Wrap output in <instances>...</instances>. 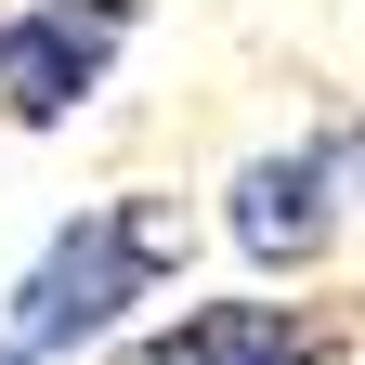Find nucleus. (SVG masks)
Listing matches in <instances>:
<instances>
[{
  "mask_svg": "<svg viewBox=\"0 0 365 365\" xmlns=\"http://www.w3.org/2000/svg\"><path fill=\"white\" fill-rule=\"evenodd\" d=\"M196 261V222L157 182H118V196H78L53 235L26 248V274L0 287V339L26 365H78V352H118L144 313L182 287Z\"/></svg>",
  "mask_w": 365,
  "mask_h": 365,
  "instance_id": "obj_1",
  "label": "nucleus"
},
{
  "mask_svg": "<svg viewBox=\"0 0 365 365\" xmlns=\"http://www.w3.org/2000/svg\"><path fill=\"white\" fill-rule=\"evenodd\" d=\"M209 222H222V248H235L261 287H313V274L352 248V222H365V105L300 118L287 144H248L222 170Z\"/></svg>",
  "mask_w": 365,
  "mask_h": 365,
  "instance_id": "obj_2",
  "label": "nucleus"
},
{
  "mask_svg": "<svg viewBox=\"0 0 365 365\" xmlns=\"http://www.w3.org/2000/svg\"><path fill=\"white\" fill-rule=\"evenodd\" d=\"M144 0H0V130H78L118 91Z\"/></svg>",
  "mask_w": 365,
  "mask_h": 365,
  "instance_id": "obj_3",
  "label": "nucleus"
},
{
  "mask_svg": "<svg viewBox=\"0 0 365 365\" xmlns=\"http://www.w3.org/2000/svg\"><path fill=\"white\" fill-rule=\"evenodd\" d=\"M352 352H365V313L352 300H313V287H209V300L144 313L118 365H352Z\"/></svg>",
  "mask_w": 365,
  "mask_h": 365,
  "instance_id": "obj_4",
  "label": "nucleus"
},
{
  "mask_svg": "<svg viewBox=\"0 0 365 365\" xmlns=\"http://www.w3.org/2000/svg\"><path fill=\"white\" fill-rule=\"evenodd\" d=\"M0 365H26V352H14V339H0Z\"/></svg>",
  "mask_w": 365,
  "mask_h": 365,
  "instance_id": "obj_5",
  "label": "nucleus"
}]
</instances>
